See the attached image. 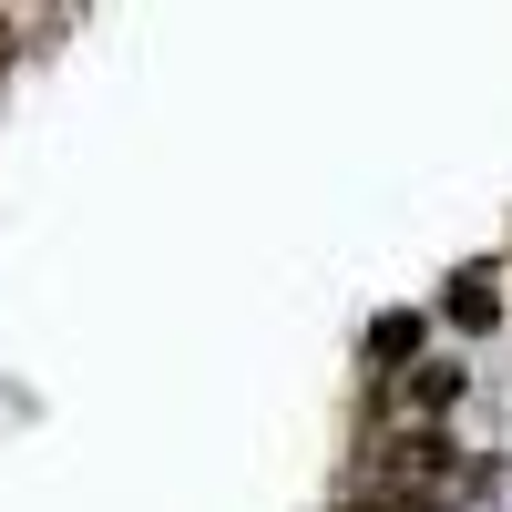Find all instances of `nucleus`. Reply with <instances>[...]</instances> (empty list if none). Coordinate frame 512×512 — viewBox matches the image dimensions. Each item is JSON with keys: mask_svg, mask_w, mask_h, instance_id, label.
I'll list each match as a JSON object with an SVG mask.
<instances>
[{"mask_svg": "<svg viewBox=\"0 0 512 512\" xmlns=\"http://www.w3.org/2000/svg\"><path fill=\"white\" fill-rule=\"evenodd\" d=\"M492 318H502V297H492V277H482V267H472V277H451V328H461V338H482Z\"/></svg>", "mask_w": 512, "mask_h": 512, "instance_id": "f257e3e1", "label": "nucleus"}, {"mask_svg": "<svg viewBox=\"0 0 512 512\" xmlns=\"http://www.w3.org/2000/svg\"><path fill=\"white\" fill-rule=\"evenodd\" d=\"M451 400H461V359H420V369H410V410H431V420H441Z\"/></svg>", "mask_w": 512, "mask_h": 512, "instance_id": "f03ea898", "label": "nucleus"}, {"mask_svg": "<svg viewBox=\"0 0 512 512\" xmlns=\"http://www.w3.org/2000/svg\"><path fill=\"white\" fill-rule=\"evenodd\" d=\"M369 359H390V369H420V318H379V328H369Z\"/></svg>", "mask_w": 512, "mask_h": 512, "instance_id": "7ed1b4c3", "label": "nucleus"}, {"mask_svg": "<svg viewBox=\"0 0 512 512\" xmlns=\"http://www.w3.org/2000/svg\"><path fill=\"white\" fill-rule=\"evenodd\" d=\"M0 72H11V21H0Z\"/></svg>", "mask_w": 512, "mask_h": 512, "instance_id": "20e7f679", "label": "nucleus"}]
</instances>
